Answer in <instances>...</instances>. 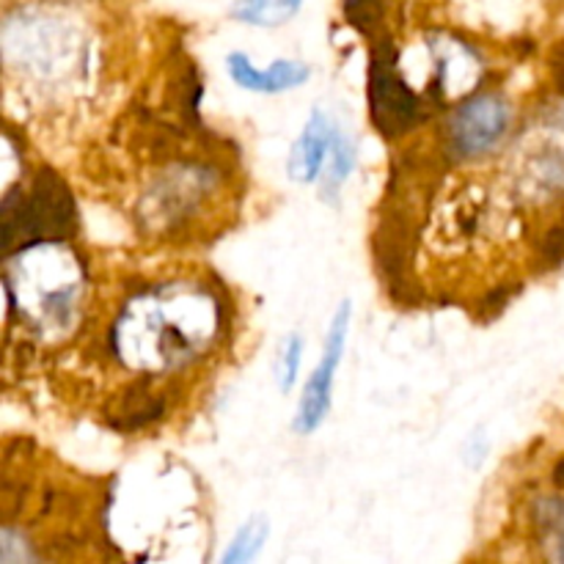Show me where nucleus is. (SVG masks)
Masks as SVG:
<instances>
[{
  "label": "nucleus",
  "mask_w": 564,
  "mask_h": 564,
  "mask_svg": "<svg viewBox=\"0 0 564 564\" xmlns=\"http://www.w3.org/2000/svg\"><path fill=\"white\" fill-rule=\"evenodd\" d=\"M75 231V198L53 169H39L31 185L9 191L0 204V240L6 257L39 242L69 240Z\"/></svg>",
  "instance_id": "nucleus-1"
},
{
  "label": "nucleus",
  "mask_w": 564,
  "mask_h": 564,
  "mask_svg": "<svg viewBox=\"0 0 564 564\" xmlns=\"http://www.w3.org/2000/svg\"><path fill=\"white\" fill-rule=\"evenodd\" d=\"M369 116L386 138H400L424 119V99L413 91L397 66V47L380 36L369 64Z\"/></svg>",
  "instance_id": "nucleus-2"
},
{
  "label": "nucleus",
  "mask_w": 564,
  "mask_h": 564,
  "mask_svg": "<svg viewBox=\"0 0 564 564\" xmlns=\"http://www.w3.org/2000/svg\"><path fill=\"white\" fill-rule=\"evenodd\" d=\"M350 319H352L350 301H341L339 312H336L334 319H330L319 367L314 369L306 389H303L301 394V405H297V416H295V430L301 435H312L330 413V402H334V378H336V369H339L341 356H345V341H347V330H350Z\"/></svg>",
  "instance_id": "nucleus-3"
},
{
  "label": "nucleus",
  "mask_w": 564,
  "mask_h": 564,
  "mask_svg": "<svg viewBox=\"0 0 564 564\" xmlns=\"http://www.w3.org/2000/svg\"><path fill=\"white\" fill-rule=\"evenodd\" d=\"M510 105L501 97H474L449 119V147L457 158H479L490 152L510 130Z\"/></svg>",
  "instance_id": "nucleus-4"
},
{
  "label": "nucleus",
  "mask_w": 564,
  "mask_h": 564,
  "mask_svg": "<svg viewBox=\"0 0 564 564\" xmlns=\"http://www.w3.org/2000/svg\"><path fill=\"white\" fill-rule=\"evenodd\" d=\"M334 138L336 130L330 127V121L325 119L323 110H314V113L308 116L306 127H303L301 138H297L295 147H292L290 160H286V174H290V180L301 182V185L317 182L325 163H328Z\"/></svg>",
  "instance_id": "nucleus-5"
},
{
  "label": "nucleus",
  "mask_w": 564,
  "mask_h": 564,
  "mask_svg": "<svg viewBox=\"0 0 564 564\" xmlns=\"http://www.w3.org/2000/svg\"><path fill=\"white\" fill-rule=\"evenodd\" d=\"M226 69L237 86L257 94L290 91V88L303 86L312 77V66L303 64V61H273L270 69H257L246 53H229Z\"/></svg>",
  "instance_id": "nucleus-6"
},
{
  "label": "nucleus",
  "mask_w": 564,
  "mask_h": 564,
  "mask_svg": "<svg viewBox=\"0 0 564 564\" xmlns=\"http://www.w3.org/2000/svg\"><path fill=\"white\" fill-rule=\"evenodd\" d=\"M165 400L154 391H149L147 386H135V389H127L124 394L116 400L113 416L110 424L119 430H138L152 424L154 419L163 416Z\"/></svg>",
  "instance_id": "nucleus-7"
},
{
  "label": "nucleus",
  "mask_w": 564,
  "mask_h": 564,
  "mask_svg": "<svg viewBox=\"0 0 564 564\" xmlns=\"http://www.w3.org/2000/svg\"><path fill=\"white\" fill-rule=\"evenodd\" d=\"M303 0H237L231 17L246 25L279 28L301 11Z\"/></svg>",
  "instance_id": "nucleus-8"
},
{
  "label": "nucleus",
  "mask_w": 564,
  "mask_h": 564,
  "mask_svg": "<svg viewBox=\"0 0 564 564\" xmlns=\"http://www.w3.org/2000/svg\"><path fill=\"white\" fill-rule=\"evenodd\" d=\"M270 534L268 518H251L240 532L235 534V540L229 543V551L224 554V564H246L257 560L259 551L264 549V540Z\"/></svg>",
  "instance_id": "nucleus-9"
},
{
  "label": "nucleus",
  "mask_w": 564,
  "mask_h": 564,
  "mask_svg": "<svg viewBox=\"0 0 564 564\" xmlns=\"http://www.w3.org/2000/svg\"><path fill=\"white\" fill-rule=\"evenodd\" d=\"M386 14V0H345V17L361 33H375Z\"/></svg>",
  "instance_id": "nucleus-10"
},
{
  "label": "nucleus",
  "mask_w": 564,
  "mask_h": 564,
  "mask_svg": "<svg viewBox=\"0 0 564 564\" xmlns=\"http://www.w3.org/2000/svg\"><path fill=\"white\" fill-rule=\"evenodd\" d=\"M301 358H303V341L301 336L292 334L290 339L284 341V350H281V361H279V386L281 391H292V386H295L297 380V372H301Z\"/></svg>",
  "instance_id": "nucleus-11"
},
{
  "label": "nucleus",
  "mask_w": 564,
  "mask_h": 564,
  "mask_svg": "<svg viewBox=\"0 0 564 564\" xmlns=\"http://www.w3.org/2000/svg\"><path fill=\"white\" fill-rule=\"evenodd\" d=\"M328 160H330V169H328V180H325V187L330 191V187L339 185L341 180H347V174L352 171V147L339 135V132H336Z\"/></svg>",
  "instance_id": "nucleus-12"
},
{
  "label": "nucleus",
  "mask_w": 564,
  "mask_h": 564,
  "mask_svg": "<svg viewBox=\"0 0 564 564\" xmlns=\"http://www.w3.org/2000/svg\"><path fill=\"white\" fill-rule=\"evenodd\" d=\"M540 257H543V262L551 264V268L564 262V224L545 235L543 246H540Z\"/></svg>",
  "instance_id": "nucleus-13"
},
{
  "label": "nucleus",
  "mask_w": 564,
  "mask_h": 564,
  "mask_svg": "<svg viewBox=\"0 0 564 564\" xmlns=\"http://www.w3.org/2000/svg\"><path fill=\"white\" fill-rule=\"evenodd\" d=\"M510 303V290L507 286H501V290L490 292L488 297H485V306H482V317L490 319V317H499L501 308Z\"/></svg>",
  "instance_id": "nucleus-14"
},
{
  "label": "nucleus",
  "mask_w": 564,
  "mask_h": 564,
  "mask_svg": "<svg viewBox=\"0 0 564 564\" xmlns=\"http://www.w3.org/2000/svg\"><path fill=\"white\" fill-rule=\"evenodd\" d=\"M551 69H554L556 88H560V91H564V47L554 55V61H551Z\"/></svg>",
  "instance_id": "nucleus-15"
},
{
  "label": "nucleus",
  "mask_w": 564,
  "mask_h": 564,
  "mask_svg": "<svg viewBox=\"0 0 564 564\" xmlns=\"http://www.w3.org/2000/svg\"><path fill=\"white\" fill-rule=\"evenodd\" d=\"M554 485H556V488L564 490V457L554 466Z\"/></svg>",
  "instance_id": "nucleus-16"
}]
</instances>
